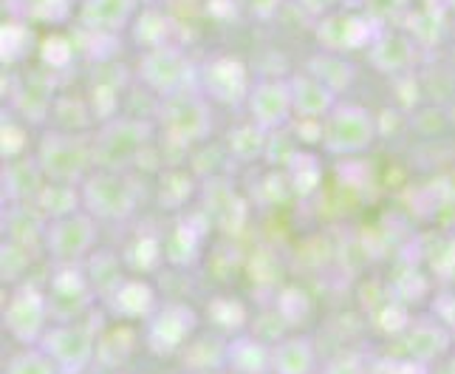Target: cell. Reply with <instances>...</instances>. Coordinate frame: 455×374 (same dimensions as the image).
<instances>
[{
	"instance_id": "1",
	"label": "cell",
	"mask_w": 455,
	"mask_h": 374,
	"mask_svg": "<svg viewBox=\"0 0 455 374\" xmlns=\"http://www.w3.org/2000/svg\"><path fill=\"white\" fill-rule=\"evenodd\" d=\"M80 193H83V210H88L93 218L122 222V218H128L136 210L142 187H139V182L128 170L100 167L97 174H88L80 182Z\"/></svg>"
},
{
	"instance_id": "2",
	"label": "cell",
	"mask_w": 455,
	"mask_h": 374,
	"mask_svg": "<svg viewBox=\"0 0 455 374\" xmlns=\"http://www.w3.org/2000/svg\"><path fill=\"white\" fill-rule=\"evenodd\" d=\"M37 165L45 174V179L52 182H83L88 176L91 165H97L93 159V142H88L85 136L66 134V131H49L40 139L37 148Z\"/></svg>"
},
{
	"instance_id": "3",
	"label": "cell",
	"mask_w": 455,
	"mask_h": 374,
	"mask_svg": "<svg viewBox=\"0 0 455 374\" xmlns=\"http://www.w3.org/2000/svg\"><path fill=\"white\" fill-rule=\"evenodd\" d=\"M162 128L170 139H176L181 145L201 142L204 136L212 131L210 117V97L204 91L181 88L176 94L162 97Z\"/></svg>"
},
{
	"instance_id": "4",
	"label": "cell",
	"mask_w": 455,
	"mask_h": 374,
	"mask_svg": "<svg viewBox=\"0 0 455 374\" xmlns=\"http://www.w3.org/2000/svg\"><path fill=\"white\" fill-rule=\"evenodd\" d=\"M93 244H97V218L88 210L60 215L45 224L43 247L57 264H83Z\"/></svg>"
},
{
	"instance_id": "5",
	"label": "cell",
	"mask_w": 455,
	"mask_h": 374,
	"mask_svg": "<svg viewBox=\"0 0 455 374\" xmlns=\"http://www.w3.org/2000/svg\"><path fill=\"white\" fill-rule=\"evenodd\" d=\"M376 119L359 105H337L323 119V148L334 156H354L373 145Z\"/></svg>"
},
{
	"instance_id": "6",
	"label": "cell",
	"mask_w": 455,
	"mask_h": 374,
	"mask_svg": "<svg viewBox=\"0 0 455 374\" xmlns=\"http://www.w3.org/2000/svg\"><path fill=\"white\" fill-rule=\"evenodd\" d=\"M97 340L100 337L85 323L68 321L49 326V332L40 340V349L49 352L66 374H85L97 361Z\"/></svg>"
},
{
	"instance_id": "7",
	"label": "cell",
	"mask_w": 455,
	"mask_h": 374,
	"mask_svg": "<svg viewBox=\"0 0 455 374\" xmlns=\"http://www.w3.org/2000/svg\"><path fill=\"white\" fill-rule=\"evenodd\" d=\"M49 321H52L49 298L37 287L23 284L9 295V301L4 306V326L23 346L40 343L43 335L49 332Z\"/></svg>"
},
{
	"instance_id": "8",
	"label": "cell",
	"mask_w": 455,
	"mask_h": 374,
	"mask_svg": "<svg viewBox=\"0 0 455 374\" xmlns=\"http://www.w3.org/2000/svg\"><path fill=\"white\" fill-rule=\"evenodd\" d=\"M150 139V125L139 119L108 122L93 139V159L105 170H124Z\"/></svg>"
},
{
	"instance_id": "9",
	"label": "cell",
	"mask_w": 455,
	"mask_h": 374,
	"mask_svg": "<svg viewBox=\"0 0 455 374\" xmlns=\"http://www.w3.org/2000/svg\"><path fill=\"white\" fill-rule=\"evenodd\" d=\"M93 287L88 280V272L80 270V264H57V272L52 275V284L45 298H49L52 321L68 323L76 321L93 301Z\"/></svg>"
},
{
	"instance_id": "10",
	"label": "cell",
	"mask_w": 455,
	"mask_h": 374,
	"mask_svg": "<svg viewBox=\"0 0 455 374\" xmlns=\"http://www.w3.org/2000/svg\"><path fill=\"white\" fill-rule=\"evenodd\" d=\"M196 329V312L184 304H167L148 318V346L153 354H172L190 343Z\"/></svg>"
},
{
	"instance_id": "11",
	"label": "cell",
	"mask_w": 455,
	"mask_h": 374,
	"mask_svg": "<svg viewBox=\"0 0 455 374\" xmlns=\"http://www.w3.org/2000/svg\"><path fill=\"white\" fill-rule=\"evenodd\" d=\"M187 74H190V62L172 45H156L139 60V80L162 97L187 88Z\"/></svg>"
},
{
	"instance_id": "12",
	"label": "cell",
	"mask_w": 455,
	"mask_h": 374,
	"mask_svg": "<svg viewBox=\"0 0 455 374\" xmlns=\"http://www.w3.org/2000/svg\"><path fill=\"white\" fill-rule=\"evenodd\" d=\"M249 111L252 122L263 131H280L294 117L291 83L289 80H263L249 91Z\"/></svg>"
},
{
	"instance_id": "13",
	"label": "cell",
	"mask_w": 455,
	"mask_h": 374,
	"mask_svg": "<svg viewBox=\"0 0 455 374\" xmlns=\"http://www.w3.org/2000/svg\"><path fill=\"white\" fill-rule=\"evenodd\" d=\"M204 94L212 97L215 102L235 105L241 100H249V74L241 60L235 57H215L207 62V69L201 74Z\"/></svg>"
},
{
	"instance_id": "14",
	"label": "cell",
	"mask_w": 455,
	"mask_h": 374,
	"mask_svg": "<svg viewBox=\"0 0 455 374\" xmlns=\"http://www.w3.org/2000/svg\"><path fill=\"white\" fill-rule=\"evenodd\" d=\"M291 100H294V117L300 119H325L339 105L337 91L317 80L311 71L291 77Z\"/></svg>"
},
{
	"instance_id": "15",
	"label": "cell",
	"mask_w": 455,
	"mask_h": 374,
	"mask_svg": "<svg viewBox=\"0 0 455 374\" xmlns=\"http://www.w3.org/2000/svg\"><path fill=\"white\" fill-rule=\"evenodd\" d=\"M368 18H356V14H339V18H325L320 26V40L325 43L328 52H351L373 45L379 35H373Z\"/></svg>"
},
{
	"instance_id": "16",
	"label": "cell",
	"mask_w": 455,
	"mask_h": 374,
	"mask_svg": "<svg viewBox=\"0 0 455 374\" xmlns=\"http://www.w3.org/2000/svg\"><path fill=\"white\" fill-rule=\"evenodd\" d=\"M105 304L116 318H128V321L150 318L156 312V292H153L150 284H145V280L124 278L122 284L116 287V292Z\"/></svg>"
},
{
	"instance_id": "17",
	"label": "cell",
	"mask_w": 455,
	"mask_h": 374,
	"mask_svg": "<svg viewBox=\"0 0 455 374\" xmlns=\"http://www.w3.org/2000/svg\"><path fill=\"white\" fill-rule=\"evenodd\" d=\"M450 349V332L435 318H419L407 332V352L413 361L430 363Z\"/></svg>"
},
{
	"instance_id": "18",
	"label": "cell",
	"mask_w": 455,
	"mask_h": 374,
	"mask_svg": "<svg viewBox=\"0 0 455 374\" xmlns=\"http://www.w3.org/2000/svg\"><path fill=\"white\" fill-rule=\"evenodd\" d=\"M317 352L308 337H283L272 346V374H314Z\"/></svg>"
},
{
	"instance_id": "19",
	"label": "cell",
	"mask_w": 455,
	"mask_h": 374,
	"mask_svg": "<svg viewBox=\"0 0 455 374\" xmlns=\"http://www.w3.org/2000/svg\"><path fill=\"white\" fill-rule=\"evenodd\" d=\"M227 366L235 374H269L272 346H266L260 337H235L227 346Z\"/></svg>"
},
{
	"instance_id": "20",
	"label": "cell",
	"mask_w": 455,
	"mask_h": 374,
	"mask_svg": "<svg viewBox=\"0 0 455 374\" xmlns=\"http://www.w3.org/2000/svg\"><path fill=\"white\" fill-rule=\"evenodd\" d=\"M45 174L40 170L37 159H23V162H12L6 170H4V187L12 201H18V205H28V201H35L37 193L43 191V182Z\"/></svg>"
},
{
	"instance_id": "21",
	"label": "cell",
	"mask_w": 455,
	"mask_h": 374,
	"mask_svg": "<svg viewBox=\"0 0 455 374\" xmlns=\"http://www.w3.org/2000/svg\"><path fill=\"white\" fill-rule=\"evenodd\" d=\"M136 0H85L83 23L97 31H116L131 20Z\"/></svg>"
},
{
	"instance_id": "22",
	"label": "cell",
	"mask_w": 455,
	"mask_h": 374,
	"mask_svg": "<svg viewBox=\"0 0 455 374\" xmlns=\"http://www.w3.org/2000/svg\"><path fill=\"white\" fill-rule=\"evenodd\" d=\"M80 205H83V193H80V187L71 182H45L43 191L35 199V207L49 218L76 213Z\"/></svg>"
},
{
	"instance_id": "23",
	"label": "cell",
	"mask_w": 455,
	"mask_h": 374,
	"mask_svg": "<svg viewBox=\"0 0 455 374\" xmlns=\"http://www.w3.org/2000/svg\"><path fill=\"white\" fill-rule=\"evenodd\" d=\"M371 60L379 71H399L404 66H411L413 45L402 35H382V37H376L371 45Z\"/></svg>"
},
{
	"instance_id": "24",
	"label": "cell",
	"mask_w": 455,
	"mask_h": 374,
	"mask_svg": "<svg viewBox=\"0 0 455 374\" xmlns=\"http://www.w3.org/2000/svg\"><path fill=\"white\" fill-rule=\"evenodd\" d=\"M227 346L229 343H221L218 337L190 340L184 346V366H190L198 374H207V371L227 363Z\"/></svg>"
},
{
	"instance_id": "25",
	"label": "cell",
	"mask_w": 455,
	"mask_h": 374,
	"mask_svg": "<svg viewBox=\"0 0 455 374\" xmlns=\"http://www.w3.org/2000/svg\"><path fill=\"white\" fill-rule=\"evenodd\" d=\"M88 280H91L93 292L108 301L116 292V287L124 280L122 272H119V261L111 253H93V256H88Z\"/></svg>"
},
{
	"instance_id": "26",
	"label": "cell",
	"mask_w": 455,
	"mask_h": 374,
	"mask_svg": "<svg viewBox=\"0 0 455 374\" xmlns=\"http://www.w3.org/2000/svg\"><path fill=\"white\" fill-rule=\"evenodd\" d=\"M4 374H66V371L60 369V363L45 349L28 346L12 357Z\"/></svg>"
},
{
	"instance_id": "27",
	"label": "cell",
	"mask_w": 455,
	"mask_h": 374,
	"mask_svg": "<svg viewBox=\"0 0 455 374\" xmlns=\"http://www.w3.org/2000/svg\"><path fill=\"white\" fill-rule=\"evenodd\" d=\"M266 131L258 128V125H246V128H238L235 134H229V148L235 156H241V159H252L255 153H260L266 148Z\"/></svg>"
},
{
	"instance_id": "28",
	"label": "cell",
	"mask_w": 455,
	"mask_h": 374,
	"mask_svg": "<svg viewBox=\"0 0 455 374\" xmlns=\"http://www.w3.org/2000/svg\"><path fill=\"white\" fill-rule=\"evenodd\" d=\"M28 247L18 244V241H6L4 244V278H18L23 270H26V264H28Z\"/></svg>"
},
{
	"instance_id": "29",
	"label": "cell",
	"mask_w": 455,
	"mask_h": 374,
	"mask_svg": "<svg viewBox=\"0 0 455 374\" xmlns=\"http://www.w3.org/2000/svg\"><path fill=\"white\" fill-rule=\"evenodd\" d=\"M323 374H368V366L363 363L359 354L345 352V354L331 357V361L323 366Z\"/></svg>"
},
{
	"instance_id": "30",
	"label": "cell",
	"mask_w": 455,
	"mask_h": 374,
	"mask_svg": "<svg viewBox=\"0 0 455 374\" xmlns=\"http://www.w3.org/2000/svg\"><path fill=\"white\" fill-rule=\"evenodd\" d=\"M452 4H455V0H452Z\"/></svg>"
}]
</instances>
